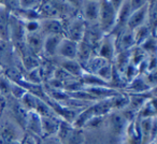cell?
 <instances>
[{"instance_id":"6da1fadb","label":"cell","mask_w":157,"mask_h":144,"mask_svg":"<svg viewBox=\"0 0 157 144\" xmlns=\"http://www.w3.org/2000/svg\"><path fill=\"white\" fill-rule=\"evenodd\" d=\"M122 1H100L98 25L103 35H109L113 31L116 24V14Z\"/></svg>"},{"instance_id":"7a4b0ae2","label":"cell","mask_w":157,"mask_h":144,"mask_svg":"<svg viewBox=\"0 0 157 144\" xmlns=\"http://www.w3.org/2000/svg\"><path fill=\"white\" fill-rule=\"evenodd\" d=\"M63 37L73 42H81L83 40L86 32V23L81 18V16H74V17L68 18L63 21Z\"/></svg>"},{"instance_id":"3957f363","label":"cell","mask_w":157,"mask_h":144,"mask_svg":"<svg viewBox=\"0 0 157 144\" xmlns=\"http://www.w3.org/2000/svg\"><path fill=\"white\" fill-rule=\"evenodd\" d=\"M100 1H81L78 2V15L86 25H96L98 22Z\"/></svg>"},{"instance_id":"277c9868","label":"cell","mask_w":157,"mask_h":144,"mask_svg":"<svg viewBox=\"0 0 157 144\" xmlns=\"http://www.w3.org/2000/svg\"><path fill=\"white\" fill-rule=\"evenodd\" d=\"M96 55L105 59L109 63H113L114 57L116 55L115 36H113L112 33L103 36L96 50Z\"/></svg>"},{"instance_id":"5b68a950","label":"cell","mask_w":157,"mask_h":144,"mask_svg":"<svg viewBox=\"0 0 157 144\" xmlns=\"http://www.w3.org/2000/svg\"><path fill=\"white\" fill-rule=\"evenodd\" d=\"M147 13H148V1H146L145 5L132 10L128 21H127L126 28L129 30H135L138 27L143 26L147 24Z\"/></svg>"},{"instance_id":"8992f818","label":"cell","mask_w":157,"mask_h":144,"mask_svg":"<svg viewBox=\"0 0 157 144\" xmlns=\"http://www.w3.org/2000/svg\"><path fill=\"white\" fill-rule=\"evenodd\" d=\"M140 133L142 138V144H147L155 141L156 135V118H138Z\"/></svg>"},{"instance_id":"52a82bcc","label":"cell","mask_w":157,"mask_h":144,"mask_svg":"<svg viewBox=\"0 0 157 144\" xmlns=\"http://www.w3.org/2000/svg\"><path fill=\"white\" fill-rule=\"evenodd\" d=\"M115 46L116 53L120 52H127L130 51L132 47L136 46L135 37H133V31L125 28L120 33L115 36Z\"/></svg>"},{"instance_id":"ba28073f","label":"cell","mask_w":157,"mask_h":144,"mask_svg":"<svg viewBox=\"0 0 157 144\" xmlns=\"http://www.w3.org/2000/svg\"><path fill=\"white\" fill-rule=\"evenodd\" d=\"M153 89H155V88L150 87V85L144 80L143 75H138L125 86L123 93L127 95H142L147 94Z\"/></svg>"},{"instance_id":"9c48e42d","label":"cell","mask_w":157,"mask_h":144,"mask_svg":"<svg viewBox=\"0 0 157 144\" xmlns=\"http://www.w3.org/2000/svg\"><path fill=\"white\" fill-rule=\"evenodd\" d=\"M40 24H41L40 33L43 37L53 35L63 36V21L56 20V18H45V20H40Z\"/></svg>"},{"instance_id":"30bf717a","label":"cell","mask_w":157,"mask_h":144,"mask_svg":"<svg viewBox=\"0 0 157 144\" xmlns=\"http://www.w3.org/2000/svg\"><path fill=\"white\" fill-rule=\"evenodd\" d=\"M43 40L44 37L40 32L29 33L26 35V48L27 52L40 57L42 59V52H43Z\"/></svg>"},{"instance_id":"8fae6325","label":"cell","mask_w":157,"mask_h":144,"mask_svg":"<svg viewBox=\"0 0 157 144\" xmlns=\"http://www.w3.org/2000/svg\"><path fill=\"white\" fill-rule=\"evenodd\" d=\"M63 36L53 35L46 36L43 40V52H42V58L51 59L56 57L57 48L59 46V43L63 40Z\"/></svg>"},{"instance_id":"7c38bea8","label":"cell","mask_w":157,"mask_h":144,"mask_svg":"<svg viewBox=\"0 0 157 144\" xmlns=\"http://www.w3.org/2000/svg\"><path fill=\"white\" fill-rule=\"evenodd\" d=\"M76 52H78V43L63 38L57 48L56 57L61 59H76Z\"/></svg>"},{"instance_id":"4fadbf2b","label":"cell","mask_w":157,"mask_h":144,"mask_svg":"<svg viewBox=\"0 0 157 144\" xmlns=\"http://www.w3.org/2000/svg\"><path fill=\"white\" fill-rule=\"evenodd\" d=\"M24 130H26V133H29L33 137L42 138L41 116L35 112H28Z\"/></svg>"},{"instance_id":"5bb4252c","label":"cell","mask_w":157,"mask_h":144,"mask_svg":"<svg viewBox=\"0 0 157 144\" xmlns=\"http://www.w3.org/2000/svg\"><path fill=\"white\" fill-rule=\"evenodd\" d=\"M61 120L63 119L59 118L58 116H43V117H41L42 138L56 135Z\"/></svg>"},{"instance_id":"9a60e30c","label":"cell","mask_w":157,"mask_h":144,"mask_svg":"<svg viewBox=\"0 0 157 144\" xmlns=\"http://www.w3.org/2000/svg\"><path fill=\"white\" fill-rule=\"evenodd\" d=\"M55 58H57V57H55ZM57 59H58V61H55L54 65L56 67H60L61 69L67 71L72 77L80 79L81 75L83 74L84 71L82 69V66L75 59H61V58H57Z\"/></svg>"},{"instance_id":"2e32d148","label":"cell","mask_w":157,"mask_h":144,"mask_svg":"<svg viewBox=\"0 0 157 144\" xmlns=\"http://www.w3.org/2000/svg\"><path fill=\"white\" fill-rule=\"evenodd\" d=\"M86 92L90 93L92 96H94L97 100H103V99L113 98V97L120 95L122 92L116 90L110 86H98V87H85Z\"/></svg>"},{"instance_id":"e0dca14e","label":"cell","mask_w":157,"mask_h":144,"mask_svg":"<svg viewBox=\"0 0 157 144\" xmlns=\"http://www.w3.org/2000/svg\"><path fill=\"white\" fill-rule=\"evenodd\" d=\"M125 135H126V140L128 144H142V138L141 133H140L138 118L128 123L126 130H125Z\"/></svg>"},{"instance_id":"ac0fdd59","label":"cell","mask_w":157,"mask_h":144,"mask_svg":"<svg viewBox=\"0 0 157 144\" xmlns=\"http://www.w3.org/2000/svg\"><path fill=\"white\" fill-rule=\"evenodd\" d=\"M10 12L0 2V40L9 41V20Z\"/></svg>"},{"instance_id":"d6986e66","label":"cell","mask_w":157,"mask_h":144,"mask_svg":"<svg viewBox=\"0 0 157 144\" xmlns=\"http://www.w3.org/2000/svg\"><path fill=\"white\" fill-rule=\"evenodd\" d=\"M110 127L116 135H122L125 133L126 127L128 125L127 120L124 118V116L121 114V112H111L110 113Z\"/></svg>"},{"instance_id":"ffe728a7","label":"cell","mask_w":157,"mask_h":144,"mask_svg":"<svg viewBox=\"0 0 157 144\" xmlns=\"http://www.w3.org/2000/svg\"><path fill=\"white\" fill-rule=\"evenodd\" d=\"M13 101H14V103L10 107V110H11L12 115H13V118H14L13 122L16 123V124H17L18 126L24 130L28 112H27L26 110H25V108L21 104L20 101L14 100V99H13Z\"/></svg>"},{"instance_id":"44dd1931","label":"cell","mask_w":157,"mask_h":144,"mask_svg":"<svg viewBox=\"0 0 157 144\" xmlns=\"http://www.w3.org/2000/svg\"><path fill=\"white\" fill-rule=\"evenodd\" d=\"M95 55H96V53H95L94 48L85 41H81L78 43V52H76L75 60L81 66L84 65L88 59H90Z\"/></svg>"},{"instance_id":"7402d4cb","label":"cell","mask_w":157,"mask_h":144,"mask_svg":"<svg viewBox=\"0 0 157 144\" xmlns=\"http://www.w3.org/2000/svg\"><path fill=\"white\" fill-rule=\"evenodd\" d=\"M107 63H109V61H107L105 59L101 58V57L93 56L90 59H88L84 65H82V69L85 73H90V74H97V72Z\"/></svg>"},{"instance_id":"603a6c76","label":"cell","mask_w":157,"mask_h":144,"mask_svg":"<svg viewBox=\"0 0 157 144\" xmlns=\"http://www.w3.org/2000/svg\"><path fill=\"white\" fill-rule=\"evenodd\" d=\"M84 141H85V135H84L83 129L75 128L72 125V128L60 142L63 144H83Z\"/></svg>"},{"instance_id":"cb8c5ba5","label":"cell","mask_w":157,"mask_h":144,"mask_svg":"<svg viewBox=\"0 0 157 144\" xmlns=\"http://www.w3.org/2000/svg\"><path fill=\"white\" fill-rule=\"evenodd\" d=\"M137 118H156V105H155V98H151L140 108L138 111Z\"/></svg>"},{"instance_id":"d4e9b609","label":"cell","mask_w":157,"mask_h":144,"mask_svg":"<svg viewBox=\"0 0 157 144\" xmlns=\"http://www.w3.org/2000/svg\"><path fill=\"white\" fill-rule=\"evenodd\" d=\"M152 35H155V32L147 24L138 27L137 29L133 30V37H135L136 45L137 46L141 45V44L143 43L147 38H150Z\"/></svg>"},{"instance_id":"484cf974","label":"cell","mask_w":157,"mask_h":144,"mask_svg":"<svg viewBox=\"0 0 157 144\" xmlns=\"http://www.w3.org/2000/svg\"><path fill=\"white\" fill-rule=\"evenodd\" d=\"M147 58H148V55L140 46L136 45L135 47H132L130 50V63H132L136 67H138L140 63H142Z\"/></svg>"},{"instance_id":"4316f807","label":"cell","mask_w":157,"mask_h":144,"mask_svg":"<svg viewBox=\"0 0 157 144\" xmlns=\"http://www.w3.org/2000/svg\"><path fill=\"white\" fill-rule=\"evenodd\" d=\"M24 81L30 84H36V85H42L43 84V79H42L40 67L33 69L30 71H27L24 73Z\"/></svg>"},{"instance_id":"83f0119b","label":"cell","mask_w":157,"mask_h":144,"mask_svg":"<svg viewBox=\"0 0 157 144\" xmlns=\"http://www.w3.org/2000/svg\"><path fill=\"white\" fill-rule=\"evenodd\" d=\"M148 56H154L156 54V37L152 35L150 38L145 40L141 45H139Z\"/></svg>"},{"instance_id":"f1b7e54d","label":"cell","mask_w":157,"mask_h":144,"mask_svg":"<svg viewBox=\"0 0 157 144\" xmlns=\"http://www.w3.org/2000/svg\"><path fill=\"white\" fill-rule=\"evenodd\" d=\"M113 71H114L113 63H109L105 66H103V67L97 72L96 75H98L101 80H103V81H105L107 83L110 84V82H111V80H112V77H113Z\"/></svg>"},{"instance_id":"f546056e","label":"cell","mask_w":157,"mask_h":144,"mask_svg":"<svg viewBox=\"0 0 157 144\" xmlns=\"http://www.w3.org/2000/svg\"><path fill=\"white\" fill-rule=\"evenodd\" d=\"M0 93L7 101L11 99V81L3 74L0 75Z\"/></svg>"},{"instance_id":"4dcf8cb0","label":"cell","mask_w":157,"mask_h":144,"mask_svg":"<svg viewBox=\"0 0 157 144\" xmlns=\"http://www.w3.org/2000/svg\"><path fill=\"white\" fill-rule=\"evenodd\" d=\"M27 94V90L22 85L17 83H12L11 82V98L14 100L20 101L25 95Z\"/></svg>"},{"instance_id":"1f68e13d","label":"cell","mask_w":157,"mask_h":144,"mask_svg":"<svg viewBox=\"0 0 157 144\" xmlns=\"http://www.w3.org/2000/svg\"><path fill=\"white\" fill-rule=\"evenodd\" d=\"M23 25H24V29H25V32H26V35H29V33L40 32V28H41L40 20L27 21V22L23 23Z\"/></svg>"},{"instance_id":"d6a6232c","label":"cell","mask_w":157,"mask_h":144,"mask_svg":"<svg viewBox=\"0 0 157 144\" xmlns=\"http://www.w3.org/2000/svg\"><path fill=\"white\" fill-rule=\"evenodd\" d=\"M20 144H37V137H33L29 133H25L21 139Z\"/></svg>"},{"instance_id":"836d02e7","label":"cell","mask_w":157,"mask_h":144,"mask_svg":"<svg viewBox=\"0 0 157 144\" xmlns=\"http://www.w3.org/2000/svg\"><path fill=\"white\" fill-rule=\"evenodd\" d=\"M42 140H43L44 144H63L60 141H59V139L56 137V135H52V137H44V138H42Z\"/></svg>"},{"instance_id":"e575fe53","label":"cell","mask_w":157,"mask_h":144,"mask_svg":"<svg viewBox=\"0 0 157 144\" xmlns=\"http://www.w3.org/2000/svg\"><path fill=\"white\" fill-rule=\"evenodd\" d=\"M6 105H7V100L5 99V97L1 95V93H0V107L5 108Z\"/></svg>"},{"instance_id":"d590c367","label":"cell","mask_w":157,"mask_h":144,"mask_svg":"<svg viewBox=\"0 0 157 144\" xmlns=\"http://www.w3.org/2000/svg\"><path fill=\"white\" fill-rule=\"evenodd\" d=\"M2 111H3V108L0 107V117H1V115H2Z\"/></svg>"},{"instance_id":"8d00e7d4","label":"cell","mask_w":157,"mask_h":144,"mask_svg":"<svg viewBox=\"0 0 157 144\" xmlns=\"http://www.w3.org/2000/svg\"><path fill=\"white\" fill-rule=\"evenodd\" d=\"M2 73H3V68L1 67V66H0V75L2 74Z\"/></svg>"},{"instance_id":"74e56055","label":"cell","mask_w":157,"mask_h":144,"mask_svg":"<svg viewBox=\"0 0 157 144\" xmlns=\"http://www.w3.org/2000/svg\"><path fill=\"white\" fill-rule=\"evenodd\" d=\"M147 144H156V142H155V141H152V142H150V143H147Z\"/></svg>"},{"instance_id":"f35d334b","label":"cell","mask_w":157,"mask_h":144,"mask_svg":"<svg viewBox=\"0 0 157 144\" xmlns=\"http://www.w3.org/2000/svg\"><path fill=\"white\" fill-rule=\"evenodd\" d=\"M0 41H1V40H0Z\"/></svg>"}]
</instances>
